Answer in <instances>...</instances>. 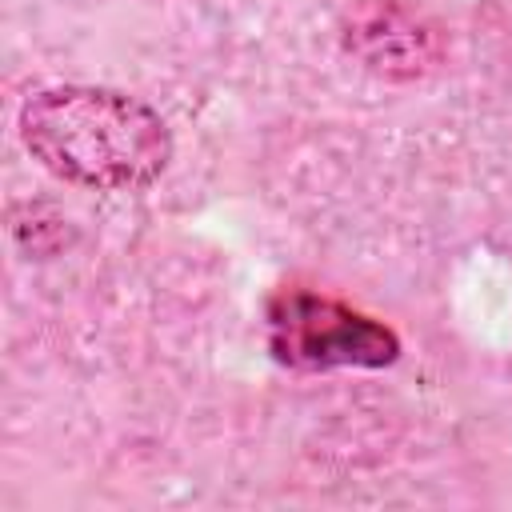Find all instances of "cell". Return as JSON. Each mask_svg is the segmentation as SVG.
<instances>
[{
  "instance_id": "6da1fadb",
  "label": "cell",
  "mask_w": 512,
  "mask_h": 512,
  "mask_svg": "<svg viewBox=\"0 0 512 512\" xmlns=\"http://www.w3.org/2000/svg\"><path fill=\"white\" fill-rule=\"evenodd\" d=\"M20 136L52 176L92 192H140L172 160L160 112L116 88L60 84L28 96Z\"/></svg>"
},
{
  "instance_id": "7a4b0ae2",
  "label": "cell",
  "mask_w": 512,
  "mask_h": 512,
  "mask_svg": "<svg viewBox=\"0 0 512 512\" xmlns=\"http://www.w3.org/2000/svg\"><path fill=\"white\" fill-rule=\"evenodd\" d=\"M268 352L296 372H332V368H388L400 356V336L312 288H280L264 312Z\"/></svg>"
}]
</instances>
